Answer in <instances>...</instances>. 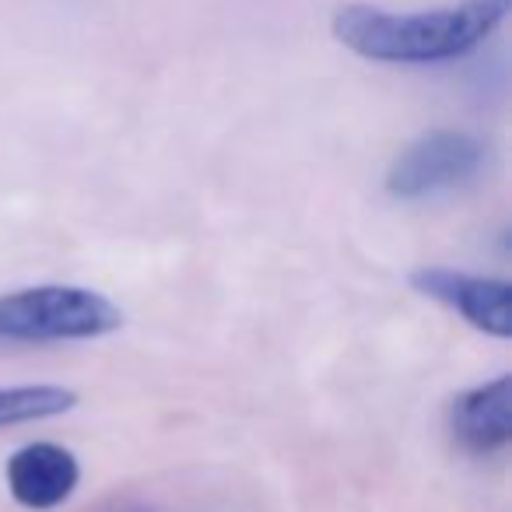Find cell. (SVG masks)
Returning <instances> with one entry per match:
<instances>
[{"instance_id": "obj_8", "label": "cell", "mask_w": 512, "mask_h": 512, "mask_svg": "<svg viewBox=\"0 0 512 512\" xmlns=\"http://www.w3.org/2000/svg\"><path fill=\"white\" fill-rule=\"evenodd\" d=\"M123 512H148V509H123Z\"/></svg>"}, {"instance_id": "obj_6", "label": "cell", "mask_w": 512, "mask_h": 512, "mask_svg": "<svg viewBox=\"0 0 512 512\" xmlns=\"http://www.w3.org/2000/svg\"><path fill=\"white\" fill-rule=\"evenodd\" d=\"M449 428L463 453H505L512 442V379L495 376L488 383L456 393L453 407H449Z\"/></svg>"}, {"instance_id": "obj_4", "label": "cell", "mask_w": 512, "mask_h": 512, "mask_svg": "<svg viewBox=\"0 0 512 512\" xmlns=\"http://www.w3.org/2000/svg\"><path fill=\"white\" fill-rule=\"evenodd\" d=\"M411 288L425 299L460 313L474 330L488 337H512V285L502 278H477L453 267H418Z\"/></svg>"}, {"instance_id": "obj_1", "label": "cell", "mask_w": 512, "mask_h": 512, "mask_svg": "<svg viewBox=\"0 0 512 512\" xmlns=\"http://www.w3.org/2000/svg\"><path fill=\"white\" fill-rule=\"evenodd\" d=\"M509 11L512 0H460L428 11L348 4L334 15V36L351 53L376 64L425 67L467 57L505 22Z\"/></svg>"}, {"instance_id": "obj_3", "label": "cell", "mask_w": 512, "mask_h": 512, "mask_svg": "<svg viewBox=\"0 0 512 512\" xmlns=\"http://www.w3.org/2000/svg\"><path fill=\"white\" fill-rule=\"evenodd\" d=\"M488 162V144L467 130H428L411 141L386 172V190L397 200H432L467 186Z\"/></svg>"}, {"instance_id": "obj_2", "label": "cell", "mask_w": 512, "mask_h": 512, "mask_svg": "<svg viewBox=\"0 0 512 512\" xmlns=\"http://www.w3.org/2000/svg\"><path fill=\"white\" fill-rule=\"evenodd\" d=\"M120 327V306L81 285H36L0 295V341H95Z\"/></svg>"}, {"instance_id": "obj_7", "label": "cell", "mask_w": 512, "mask_h": 512, "mask_svg": "<svg viewBox=\"0 0 512 512\" xmlns=\"http://www.w3.org/2000/svg\"><path fill=\"white\" fill-rule=\"evenodd\" d=\"M74 404H78V393L67 390V386H0V428L57 418V414L71 411Z\"/></svg>"}, {"instance_id": "obj_5", "label": "cell", "mask_w": 512, "mask_h": 512, "mask_svg": "<svg viewBox=\"0 0 512 512\" xmlns=\"http://www.w3.org/2000/svg\"><path fill=\"white\" fill-rule=\"evenodd\" d=\"M4 477H8V491L18 505L32 512H50L74 495L81 467L78 456L60 442H29L11 453Z\"/></svg>"}]
</instances>
